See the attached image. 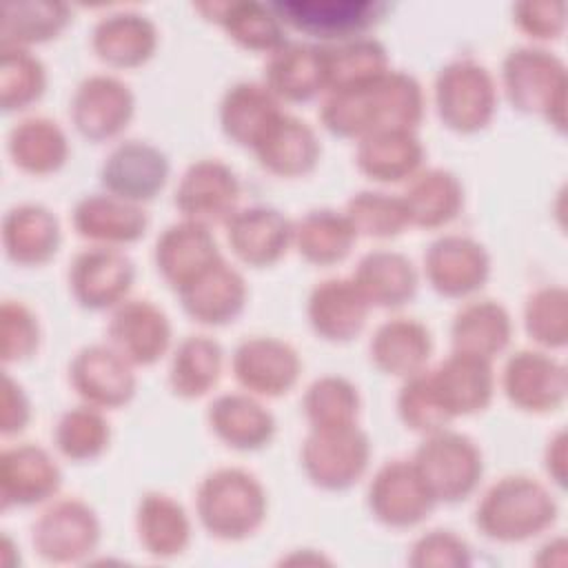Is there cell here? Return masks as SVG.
<instances>
[{"label": "cell", "mask_w": 568, "mask_h": 568, "mask_svg": "<svg viewBox=\"0 0 568 568\" xmlns=\"http://www.w3.org/2000/svg\"><path fill=\"white\" fill-rule=\"evenodd\" d=\"M173 202L184 220L206 226L224 224L237 211L240 180L226 162L202 158L182 173Z\"/></svg>", "instance_id": "13"}, {"label": "cell", "mask_w": 568, "mask_h": 568, "mask_svg": "<svg viewBox=\"0 0 568 568\" xmlns=\"http://www.w3.org/2000/svg\"><path fill=\"white\" fill-rule=\"evenodd\" d=\"M231 371L246 393L282 397L297 384L302 359L288 342L271 335H253L235 346Z\"/></svg>", "instance_id": "15"}, {"label": "cell", "mask_w": 568, "mask_h": 568, "mask_svg": "<svg viewBox=\"0 0 568 568\" xmlns=\"http://www.w3.org/2000/svg\"><path fill=\"white\" fill-rule=\"evenodd\" d=\"M559 515L552 493L528 475L490 484L475 508L477 530L499 544H519L546 532Z\"/></svg>", "instance_id": "2"}, {"label": "cell", "mask_w": 568, "mask_h": 568, "mask_svg": "<svg viewBox=\"0 0 568 568\" xmlns=\"http://www.w3.org/2000/svg\"><path fill=\"white\" fill-rule=\"evenodd\" d=\"M62 486V470L47 448L24 442L4 448L0 455L2 508L38 506L55 497Z\"/></svg>", "instance_id": "23"}, {"label": "cell", "mask_w": 568, "mask_h": 568, "mask_svg": "<svg viewBox=\"0 0 568 568\" xmlns=\"http://www.w3.org/2000/svg\"><path fill=\"white\" fill-rule=\"evenodd\" d=\"M206 20H213L224 29V33L242 49L255 53H273L284 47L286 31L280 18L268 4L235 0V2H204L195 4Z\"/></svg>", "instance_id": "34"}, {"label": "cell", "mask_w": 568, "mask_h": 568, "mask_svg": "<svg viewBox=\"0 0 568 568\" xmlns=\"http://www.w3.org/2000/svg\"><path fill=\"white\" fill-rule=\"evenodd\" d=\"M268 510L262 481L244 468H215L195 490V513L202 528L220 541H242L255 535Z\"/></svg>", "instance_id": "3"}, {"label": "cell", "mask_w": 568, "mask_h": 568, "mask_svg": "<svg viewBox=\"0 0 568 568\" xmlns=\"http://www.w3.org/2000/svg\"><path fill=\"white\" fill-rule=\"evenodd\" d=\"M7 153L20 171L51 175L69 160V140L55 120L31 115L9 131Z\"/></svg>", "instance_id": "40"}, {"label": "cell", "mask_w": 568, "mask_h": 568, "mask_svg": "<svg viewBox=\"0 0 568 568\" xmlns=\"http://www.w3.org/2000/svg\"><path fill=\"white\" fill-rule=\"evenodd\" d=\"M406 561L413 568H466L473 555L466 539L448 528H433L413 541Z\"/></svg>", "instance_id": "52"}, {"label": "cell", "mask_w": 568, "mask_h": 568, "mask_svg": "<svg viewBox=\"0 0 568 568\" xmlns=\"http://www.w3.org/2000/svg\"><path fill=\"white\" fill-rule=\"evenodd\" d=\"M424 109L426 98L417 78L388 69L364 84L328 91L320 106V120L335 138L362 140L384 129L415 131Z\"/></svg>", "instance_id": "1"}, {"label": "cell", "mask_w": 568, "mask_h": 568, "mask_svg": "<svg viewBox=\"0 0 568 568\" xmlns=\"http://www.w3.org/2000/svg\"><path fill=\"white\" fill-rule=\"evenodd\" d=\"M224 229L233 255L251 268L277 264L293 244V222L280 209L266 204L237 209L224 222Z\"/></svg>", "instance_id": "20"}, {"label": "cell", "mask_w": 568, "mask_h": 568, "mask_svg": "<svg viewBox=\"0 0 568 568\" xmlns=\"http://www.w3.org/2000/svg\"><path fill=\"white\" fill-rule=\"evenodd\" d=\"M268 7L284 27L337 42L364 38L388 11L379 0H277Z\"/></svg>", "instance_id": "8"}, {"label": "cell", "mask_w": 568, "mask_h": 568, "mask_svg": "<svg viewBox=\"0 0 568 568\" xmlns=\"http://www.w3.org/2000/svg\"><path fill=\"white\" fill-rule=\"evenodd\" d=\"M71 20L62 2L7 0L0 18V49H29L58 38Z\"/></svg>", "instance_id": "42"}, {"label": "cell", "mask_w": 568, "mask_h": 568, "mask_svg": "<svg viewBox=\"0 0 568 568\" xmlns=\"http://www.w3.org/2000/svg\"><path fill=\"white\" fill-rule=\"evenodd\" d=\"M264 84L282 102H308L326 91L324 47L286 42L264 64Z\"/></svg>", "instance_id": "31"}, {"label": "cell", "mask_w": 568, "mask_h": 568, "mask_svg": "<svg viewBox=\"0 0 568 568\" xmlns=\"http://www.w3.org/2000/svg\"><path fill=\"white\" fill-rule=\"evenodd\" d=\"M424 146L410 129H384L357 140L355 164L362 175L379 184L410 180L422 171Z\"/></svg>", "instance_id": "32"}, {"label": "cell", "mask_w": 568, "mask_h": 568, "mask_svg": "<svg viewBox=\"0 0 568 568\" xmlns=\"http://www.w3.org/2000/svg\"><path fill=\"white\" fill-rule=\"evenodd\" d=\"M501 388L515 408L544 415L566 402L568 377L564 364L550 353L521 348L506 359Z\"/></svg>", "instance_id": "14"}, {"label": "cell", "mask_w": 568, "mask_h": 568, "mask_svg": "<svg viewBox=\"0 0 568 568\" xmlns=\"http://www.w3.org/2000/svg\"><path fill=\"white\" fill-rule=\"evenodd\" d=\"M184 313L204 326H226L235 322L248 297L244 275L224 257L204 268L178 291Z\"/></svg>", "instance_id": "22"}, {"label": "cell", "mask_w": 568, "mask_h": 568, "mask_svg": "<svg viewBox=\"0 0 568 568\" xmlns=\"http://www.w3.org/2000/svg\"><path fill=\"white\" fill-rule=\"evenodd\" d=\"M111 442V426L100 408L80 404L60 415L53 426L58 453L71 462L98 459Z\"/></svg>", "instance_id": "44"}, {"label": "cell", "mask_w": 568, "mask_h": 568, "mask_svg": "<svg viewBox=\"0 0 568 568\" xmlns=\"http://www.w3.org/2000/svg\"><path fill=\"white\" fill-rule=\"evenodd\" d=\"M513 320L504 304L497 300H470L450 322L453 351L495 359L510 344Z\"/></svg>", "instance_id": "37"}, {"label": "cell", "mask_w": 568, "mask_h": 568, "mask_svg": "<svg viewBox=\"0 0 568 568\" xmlns=\"http://www.w3.org/2000/svg\"><path fill=\"white\" fill-rule=\"evenodd\" d=\"M544 468L559 488L566 486V433L564 430H559L548 439V446L544 453Z\"/></svg>", "instance_id": "55"}, {"label": "cell", "mask_w": 568, "mask_h": 568, "mask_svg": "<svg viewBox=\"0 0 568 568\" xmlns=\"http://www.w3.org/2000/svg\"><path fill=\"white\" fill-rule=\"evenodd\" d=\"M410 226L442 229L464 209V186L448 169L417 171L402 193Z\"/></svg>", "instance_id": "36"}, {"label": "cell", "mask_w": 568, "mask_h": 568, "mask_svg": "<svg viewBox=\"0 0 568 568\" xmlns=\"http://www.w3.org/2000/svg\"><path fill=\"white\" fill-rule=\"evenodd\" d=\"M351 280L371 306L399 308L417 293V271L413 262L397 251L375 248L359 257Z\"/></svg>", "instance_id": "35"}, {"label": "cell", "mask_w": 568, "mask_h": 568, "mask_svg": "<svg viewBox=\"0 0 568 568\" xmlns=\"http://www.w3.org/2000/svg\"><path fill=\"white\" fill-rule=\"evenodd\" d=\"M135 113V95L126 82L109 73L84 78L71 98L69 118L89 142L118 138Z\"/></svg>", "instance_id": "11"}, {"label": "cell", "mask_w": 568, "mask_h": 568, "mask_svg": "<svg viewBox=\"0 0 568 568\" xmlns=\"http://www.w3.org/2000/svg\"><path fill=\"white\" fill-rule=\"evenodd\" d=\"M60 242V222L42 204H16L2 217V248L18 266H42L51 262Z\"/></svg>", "instance_id": "30"}, {"label": "cell", "mask_w": 568, "mask_h": 568, "mask_svg": "<svg viewBox=\"0 0 568 568\" xmlns=\"http://www.w3.org/2000/svg\"><path fill=\"white\" fill-rule=\"evenodd\" d=\"M513 22L532 40H557L566 29V4L550 0H528L513 7Z\"/></svg>", "instance_id": "53"}, {"label": "cell", "mask_w": 568, "mask_h": 568, "mask_svg": "<svg viewBox=\"0 0 568 568\" xmlns=\"http://www.w3.org/2000/svg\"><path fill=\"white\" fill-rule=\"evenodd\" d=\"M397 415L406 428L419 435H430L435 430L448 428V424L453 422L437 402L426 368L410 377H404V384L397 393Z\"/></svg>", "instance_id": "50"}, {"label": "cell", "mask_w": 568, "mask_h": 568, "mask_svg": "<svg viewBox=\"0 0 568 568\" xmlns=\"http://www.w3.org/2000/svg\"><path fill=\"white\" fill-rule=\"evenodd\" d=\"M251 151L264 171L291 180L315 171L322 155V144L308 122L282 111L266 126Z\"/></svg>", "instance_id": "26"}, {"label": "cell", "mask_w": 568, "mask_h": 568, "mask_svg": "<svg viewBox=\"0 0 568 568\" xmlns=\"http://www.w3.org/2000/svg\"><path fill=\"white\" fill-rule=\"evenodd\" d=\"M220 257L222 253L211 226L184 217L169 224L158 235L153 248L155 268L175 293Z\"/></svg>", "instance_id": "24"}, {"label": "cell", "mask_w": 568, "mask_h": 568, "mask_svg": "<svg viewBox=\"0 0 568 568\" xmlns=\"http://www.w3.org/2000/svg\"><path fill=\"white\" fill-rule=\"evenodd\" d=\"M357 233L344 211L313 209L293 222V244L297 253L315 266H333L348 257Z\"/></svg>", "instance_id": "41"}, {"label": "cell", "mask_w": 568, "mask_h": 568, "mask_svg": "<svg viewBox=\"0 0 568 568\" xmlns=\"http://www.w3.org/2000/svg\"><path fill=\"white\" fill-rule=\"evenodd\" d=\"M135 532L151 557L171 559L189 548L191 521L180 501L153 490L144 493L138 501Z\"/></svg>", "instance_id": "39"}, {"label": "cell", "mask_w": 568, "mask_h": 568, "mask_svg": "<svg viewBox=\"0 0 568 568\" xmlns=\"http://www.w3.org/2000/svg\"><path fill=\"white\" fill-rule=\"evenodd\" d=\"M302 410L311 428L355 424L359 415L357 386L342 375L317 377L302 397Z\"/></svg>", "instance_id": "46"}, {"label": "cell", "mask_w": 568, "mask_h": 568, "mask_svg": "<svg viewBox=\"0 0 568 568\" xmlns=\"http://www.w3.org/2000/svg\"><path fill=\"white\" fill-rule=\"evenodd\" d=\"M433 353V335L419 320L393 317L382 322L368 344L371 362L393 377H410L426 368Z\"/></svg>", "instance_id": "33"}, {"label": "cell", "mask_w": 568, "mask_h": 568, "mask_svg": "<svg viewBox=\"0 0 568 568\" xmlns=\"http://www.w3.org/2000/svg\"><path fill=\"white\" fill-rule=\"evenodd\" d=\"M100 532L95 510L78 497H64L38 515L31 526V544L36 555L49 564H78L95 552Z\"/></svg>", "instance_id": "9"}, {"label": "cell", "mask_w": 568, "mask_h": 568, "mask_svg": "<svg viewBox=\"0 0 568 568\" xmlns=\"http://www.w3.org/2000/svg\"><path fill=\"white\" fill-rule=\"evenodd\" d=\"M280 113V100L264 82H235L220 100V126L231 142L244 149H253Z\"/></svg>", "instance_id": "38"}, {"label": "cell", "mask_w": 568, "mask_h": 568, "mask_svg": "<svg viewBox=\"0 0 568 568\" xmlns=\"http://www.w3.org/2000/svg\"><path fill=\"white\" fill-rule=\"evenodd\" d=\"M300 462L308 481L322 490H348L371 462V439L355 424L311 428L304 437Z\"/></svg>", "instance_id": "6"}, {"label": "cell", "mask_w": 568, "mask_h": 568, "mask_svg": "<svg viewBox=\"0 0 568 568\" xmlns=\"http://www.w3.org/2000/svg\"><path fill=\"white\" fill-rule=\"evenodd\" d=\"M206 422L220 442L242 453L268 446L275 435L273 413L251 393L217 395L206 408Z\"/></svg>", "instance_id": "28"}, {"label": "cell", "mask_w": 568, "mask_h": 568, "mask_svg": "<svg viewBox=\"0 0 568 568\" xmlns=\"http://www.w3.org/2000/svg\"><path fill=\"white\" fill-rule=\"evenodd\" d=\"M47 89V69L29 49H2L0 104L2 111H22L36 104Z\"/></svg>", "instance_id": "48"}, {"label": "cell", "mask_w": 568, "mask_h": 568, "mask_svg": "<svg viewBox=\"0 0 568 568\" xmlns=\"http://www.w3.org/2000/svg\"><path fill=\"white\" fill-rule=\"evenodd\" d=\"M69 384L84 404L100 410L126 406L135 395V373L109 344L80 348L69 362Z\"/></svg>", "instance_id": "18"}, {"label": "cell", "mask_w": 568, "mask_h": 568, "mask_svg": "<svg viewBox=\"0 0 568 568\" xmlns=\"http://www.w3.org/2000/svg\"><path fill=\"white\" fill-rule=\"evenodd\" d=\"M73 231L100 246H124L144 237L149 215L142 204H133L106 191L80 197L71 211Z\"/></svg>", "instance_id": "25"}, {"label": "cell", "mask_w": 568, "mask_h": 568, "mask_svg": "<svg viewBox=\"0 0 568 568\" xmlns=\"http://www.w3.org/2000/svg\"><path fill=\"white\" fill-rule=\"evenodd\" d=\"M524 326L532 342L557 351L568 342V293L564 286H541L524 304Z\"/></svg>", "instance_id": "49"}, {"label": "cell", "mask_w": 568, "mask_h": 568, "mask_svg": "<svg viewBox=\"0 0 568 568\" xmlns=\"http://www.w3.org/2000/svg\"><path fill=\"white\" fill-rule=\"evenodd\" d=\"M410 462L437 504L468 499L484 475V455L464 433L442 428L424 435Z\"/></svg>", "instance_id": "5"}, {"label": "cell", "mask_w": 568, "mask_h": 568, "mask_svg": "<svg viewBox=\"0 0 568 568\" xmlns=\"http://www.w3.org/2000/svg\"><path fill=\"white\" fill-rule=\"evenodd\" d=\"M326 91L364 84L388 71L386 47L375 38H355L337 47H324Z\"/></svg>", "instance_id": "45"}, {"label": "cell", "mask_w": 568, "mask_h": 568, "mask_svg": "<svg viewBox=\"0 0 568 568\" xmlns=\"http://www.w3.org/2000/svg\"><path fill=\"white\" fill-rule=\"evenodd\" d=\"M222 346L209 335H186L169 364V388L182 399L206 395L222 375Z\"/></svg>", "instance_id": "43"}, {"label": "cell", "mask_w": 568, "mask_h": 568, "mask_svg": "<svg viewBox=\"0 0 568 568\" xmlns=\"http://www.w3.org/2000/svg\"><path fill=\"white\" fill-rule=\"evenodd\" d=\"M371 304L351 277H326L317 282L306 302L313 333L333 344L355 339L366 326Z\"/></svg>", "instance_id": "27"}, {"label": "cell", "mask_w": 568, "mask_h": 568, "mask_svg": "<svg viewBox=\"0 0 568 568\" xmlns=\"http://www.w3.org/2000/svg\"><path fill=\"white\" fill-rule=\"evenodd\" d=\"M366 504L371 515L395 530L422 524L437 501L410 459H388L368 484Z\"/></svg>", "instance_id": "10"}, {"label": "cell", "mask_w": 568, "mask_h": 568, "mask_svg": "<svg viewBox=\"0 0 568 568\" xmlns=\"http://www.w3.org/2000/svg\"><path fill=\"white\" fill-rule=\"evenodd\" d=\"M171 164L166 153L146 140L115 144L100 166V184L106 193L133 204L151 202L166 186Z\"/></svg>", "instance_id": "16"}, {"label": "cell", "mask_w": 568, "mask_h": 568, "mask_svg": "<svg viewBox=\"0 0 568 568\" xmlns=\"http://www.w3.org/2000/svg\"><path fill=\"white\" fill-rule=\"evenodd\" d=\"M67 277L69 291L82 308L104 311L126 300L135 280V264L115 246L93 244L75 253Z\"/></svg>", "instance_id": "12"}, {"label": "cell", "mask_w": 568, "mask_h": 568, "mask_svg": "<svg viewBox=\"0 0 568 568\" xmlns=\"http://www.w3.org/2000/svg\"><path fill=\"white\" fill-rule=\"evenodd\" d=\"M501 87L513 109L537 113L566 131V64L541 47L510 49L501 60Z\"/></svg>", "instance_id": "4"}, {"label": "cell", "mask_w": 568, "mask_h": 568, "mask_svg": "<svg viewBox=\"0 0 568 568\" xmlns=\"http://www.w3.org/2000/svg\"><path fill=\"white\" fill-rule=\"evenodd\" d=\"M29 419H31V404H29V397H27L24 388L11 375H4L0 433L4 437L18 435L27 428Z\"/></svg>", "instance_id": "54"}, {"label": "cell", "mask_w": 568, "mask_h": 568, "mask_svg": "<svg viewBox=\"0 0 568 568\" xmlns=\"http://www.w3.org/2000/svg\"><path fill=\"white\" fill-rule=\"evenodd\" d=\"M435 109L442 124L455 133L486 129L497 109V87L490 71L470 60H453L435 75Z\"/></svg>", "instance_id": "7"}, {"label": "cell", "mask_w": 568, "mask_h": 568, "mask_svg": "<svg viewBox=\"0 0 568 568\" xmlns=\"http://www.w3.org/2000/svg\"><path fill=\"white\" fill-rule=\"evenodd\" d=\"M424 275L435 293L462 300L477 293L490 277V255L468 235H442L424 253Z\"/></svg>", "instance_id": "17"}, {"label": "cell", "mask_w": 568, "mask_h": 568, "mask_svg": "<svg viewBox=\"0 0 568 568\" xmlns=\"http://www.w3.org/2000/svg\"><path fill=\"white\" fill-rule=\"evenodd\" d=\"M344 213L351 220L357 237L364 235L375 240H388L410 226L402 195H393L386 191L353 193L346 202Z\"/></svg>", "instance_id": "47"}, {"label": "cell", "mask_w": 568, "mask_h": 568, "mask_svg": "<svg viewBox=\"0 0 568 568\" xmlns=\"http://www.w3.org/2000/svg\"><path fill=\"white\" fill-rule=\"evenodd\" d=\"M91 49L106 67L135 69L153 58L158 27L138 11H115L95 22Z\"/></svg>", "instance_id": "29"}, {"label": "cell", "mask_w": 568, "mask_h": 568, "mask_svg": "<svg viewBox=\"0 0 568 568\" xmlns=\"http://www.w3.org/2000/svg\"><path fill=\"white\" fill-rule=\"evenodd\" d=\"M109 346L133 366L155 364L171 344V322L151 300L120 302L106 324Z\"/></svg>", "instance_id": "19"}, {"label": "cell", "mask_w": 568, "mask_h": 568, "mask_svg": "<svg viewBox=\"0 0 568 568\" xmlns=\"http://www.w3.org/2000/svg\"><path fill=\"white\" fill-rule=\"evenodd\" d=\"M426 375L450 419L481 413L495 395L493 362L479 355L450 351L435 368H426Z\"/></svg>", "instance_id": "21"}, {"label": "cell", "mask_w": 568, "mask_h": 568, "mask_svg": "<svg viewBox=\"0 0 568 568\" xmlns=\"http://www.w3.org/2000/svg\"><path fill=\"white\" fill-rule=\"evenodd\" d=\"M0 337L4 364L24 362L36 355L40 346V324L36 313L18 300H4L0 306Z\"/></svg>", "instance_id": "51"}]
</instances>
